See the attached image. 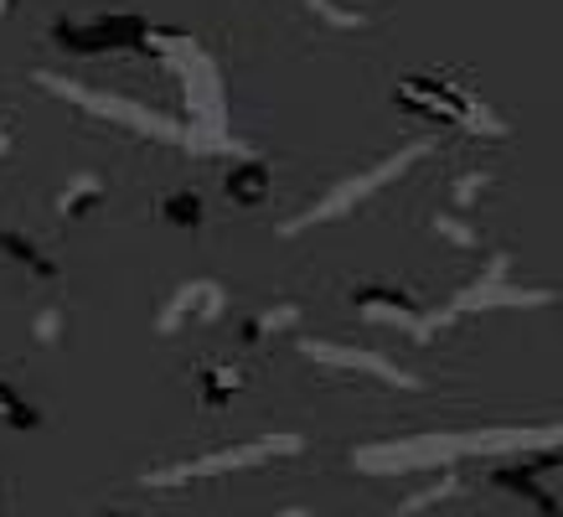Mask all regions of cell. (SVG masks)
<instances>
[{"label": "cell", "instance_id": "cell-1", "mask_svg": "<svg viewBox=\"0 0 563 517\" xmlns=\"http://www.w3.org/2000/svg\"><path fill=\"white\" fill-rule=\"evenodd\" d=\"M522 450H563V419L553 425H492V430H440L409 435V440H377L352 455L367 476H404V471H429V465H461L471 455H522Z\"/></svg>", "mask_w": 563, "mask_h": 517}, {"label": "cell", "instance_id": "cell-2", "mask_svg": "<svg viewBox=\"0 0 563 517\" xmlns=\"http://www.w3.org/2000/svg\"><path fill=\"white\" fill-rule=\"evenodd\" d=\"M306 440L300 435H258V440H239V446L207 450V455H191V461H166L151 465L140 486H191V482H212V476H233V471H258L269 461H290L300 455Z\"/></svg>", "mask_w": 563, "mask_h": 517}, {"label": "cell", "instance_id": "cell-3", "mask_svg": "<svg viewBox=\"0 0 563 517\" xmlns=\"http://www.w3.org/2000/svg\"><path fill=\"white\" fill-rule=\"evenodd\" d=\"M52 42L78 57H99V52H145L155 47V26L145 11H93V16H57L52 21Z\"/></svg>", "mask_w": 563, "mask_h": 517}, {"label": "cell", "instance_id": "cell-4", "mask_svg": "<svg viewBox=\"0 0 563 517\" xmlns=\"http://www.w3.org/2000/svg\"><path fill=\"white\" fill-rule=\"evenodd\" d=\"M553 300H559V290H532V285L512 279L507 275V254H496L486 275H476L465 290L450 295L444 316L450 321H471V316H492V310H543Z\"/></svg>", "mask_w": 563, "mask_h": 517}, {"label": "cell", "instance_id": "cell-5", "mask_svg": "<svg viewBox=\"0 0 563 517\" xmlns=\"http://www.w3.org/2000/svg\"><path fill=\"white\" fill-rule=\"evenodd\" d=\"M352 310H357L367 327H393V331H404V337H413V342H429L440 327H450L444 310H429L419 295L398 290V285H383V279L357 285L352 290Z\"/></svg>", "mask_w": 563, "mask_h": 517}, {"label": "cell", "instance_id": "cell-6", "mask_svg": "<svg viewBox=\"0 0 563 517\" xmlns=\"http://www.w3.org/2000/svg\"><path fill=\"white\" fill-rule=\"evenodd\" d=\"M429 145H409V151L404 155H393V161H383V166H367V172H357V176H346L342 187H331L321 197V202L316 207H306V212H300V218H290V223L279 228V233H300V228H316V223H331V218H342V212H352V207H362L367 202V197H373V191H383L388 187V182H398V176L409 172L413 161H419V155H424Z\"/></svg>", "mask_w": 563, "mask_h": 517}, {"label": "cell", "instance_id": "cell-7", "mask_svg": "<svg viewBox=\"0 0 563 517\" xmlns=\"http://www.w3.org/2000/svg\"><path fill=\"white\" fill-rule=\"evenodd\" d=\"M563 461V450H522V455H501L492 465V486L507 497L528 502L538 517H563L559 492L548 486V471Z\"/></svg>", "mask_w": 563, "mask_h": 517}, {"label": "cell", "instance_id": "cell-8", "mask_svg": "<svg viewBox=\"0 0 563 517\" xmlns=\"http://www.w3.org/2000/svg\"><path fill=\"white\" fill-rule=\"evenodd\" d=\"M300 358L316 362V367H336V373H362V378L388 383V388H404V394L424 388V378H419V373L398 367V362L383 358V352H367V346L331 342V337H300Z\"/></svg>", "mask_w": 563, "mask_h": 517}, {"label": "cell", "instance_id": "cell-9", "mask_svg": "<svg viewBox=\"0 0 563 517\" xmlns=\"http://www.w3.org/2000/svg\"><path fill=\"white\" fill-rule=\"evenodd\" d=\"M222 316H228V290L218 279H187V285H176L166 295V306L155 316V331L172 337L181 327H207V321H222Z\"/></svg>", "mask_w": 563, "mask_h": 517}, {"label": "cell", "instance_id": "cell-10", "mask_svg": "<svg viewBox=\"0 0 563 517\" xmlns=\"http://www.w3.org/2000/svg\"><path fill=\"white\" fill-rule=\"evenodd\" d=\"M269 191H274V172H269V161L254 151H243L228 172H222V197L233 207H258V202H269Z\"/></svg>", "mask_w": 563, "mask_h": 517}, {"label": "cell", "instance_id": "cell-11", "mask_svg": "<svg viewBox=\"0 0 563 517\" xmlns=\"http://www.w3.org/2000/svg\"><path fill=\"white\" fill-rule=\"evenodd\" d=\"M109 207V182L99 172H73L63 187H57V218L63 223H88Z\"/></svg>", "mask_w": 563, "mask_h": 517}, {"label": "cell", "instance_id": "cell-12", "mask_svg": "<svg viewBox=\"0 0 563 517\" xmlns=\"http://www.w3.org/2000/svg\"><path fill=\"white\" fill-rule=\"evenodd\" d=\"M0 254L11 258V264H16V270H21L26 279H57V275H63V270H57V258H52L36 239L16 233L11 223H0Z\"/></svg>", "mask_w": 563, "mask_h": 517}, {"label": "cell", "instance_id": "cell-13", "mask_svg": "<svg viewBox=\"0 0 563 517\" xmlns=\"http://www.w3.org/2000/svg\"><path fill=\"white\" fill-rule=\"evenodd\" d=\"M155 218H161L166 228H176V233H202L207 228V197L197 187H176L155 202Z\"/></svg>", "mask_w": 563, "mask_h": 517}, {"label": "cell", "instance_id": "cell-14", "mask_svg": "<svg viewBox=\"0 0 563 517\" xmlns=\"http://www.w3.org/2000/svg\"><path fill=\"white\" fill-rule=\"evenodd\" d=\"M239 388H243V367H239V362H207L202 373H197V398H202V409L228 404Z\"/></svg>", "mask_w": 563, "mask_h": 517}, {"label": "cell", "instance_id": "cell-15", "mask_svg": "<svg viewBox=\"0 0 563 517\" xmlns=\"http://www.w3.org/2000/svg\"><path fill=\"white\" fill-rule=\"evenodd\" d=\"M492 187H496V172L486 161H476V166H465V172L450 182V207H455V212H471Z\"/></svg>", "mask_w": 563, "mask_h": 517}, {"label": "cell", "instance_id": "cell-16", "mask_svg": "<svg viewBox=\"0 0 563 517\" xmlns=\"http://www.w3.org/2000/svg\"><path fill=\"white\" fill-rule=\"evenodd\" d=\"M306 11L321 26H331V32H362V26H373V16H362L352 0H306Z\"/></svg>", "mask_w": 563, "mask_h": 517}, {"label": "cell", "instance_id": "cell-17", "mask_svg": "<svg viewBox=\"0 0 563 517\" xmlns=\"http://www.w3.org/2000/svg\"><path fill=\"white\" fill-rule=\"evenodd\" d=\"M461 476H455V471H444L440 482L434 486H424V492H409V497L398 502V517H419V513H429V507H440V502H455L461 497Z\"/></svg>", "mask_w": 563, "mask_h": 517}, {"label": "cell", "instance_id": "cell-18", "mask_svg": "<svg viewBox=\"0 0 563 517\" xmlns=\"http://www.w3.org/2000/svg\"><path fill=\"white\" fill-rule=\"evenodd\" d=\"M0 425H11V430H36V425H42V414H36L5 378H0Z\"/></svg>", "mask_w": 563, "mask_h": 517}, {"label": "cell", "instance_id": "cell-19", "mask_svg": "<svg viewBox=\"0 0 563 517\" xmlns=\"http://www.w3.org/2000/svg\"><path fill=\"white\" fill-rule=\"evenodd\" d=\"M434 233H444V243L450 249H476V228H471V212H455V207H444V212H434Z\"/></svg>", "mask_w": 563, "mask_h": 517}, {"label": "cell", "instance_id": "cell-20", "mask_svg": "<svg viewBox=\"0 0 563 517\" xmlns=\"http://www.w3.org/2000/svg\"><path fill=\"white\" fill-rule=\"evenodd\" d=\"M63 331H68V316H63L57 306H42V310L32 316V337H36L42 346H57V342H63Z\"/></svg>", "mask_w": 563, "mask_h": 517}, {"label": "cell", "instance_id": "cell-21", "mask_svg": "<svg viewBox=\"0 0 563 517\" xmlns=\"http://www.w3.org/2000/svg\"><path fill=\"white\" fill-rule=\"evenodd\" d=\"M300 316H306V310H300V300H279V306H264L258 310V321H264V331H295L300 327Z\"/></svg>", "mask_w": 563, "mask_h": 517}, {"label": "cell", "instance_id": "cell-22", "mask_svg": "<svg viewBox=\"0 0 563 517\" xmlns=\"http://www.w3.org/2000/svg\"><path fill=\"white\" fill-rule=\"evenodd\" d=\"M11 145H16V130H11V124L0 120V155H11Z\"/></svg>", "mask_w": 563, "mask_h": 517}, {"label": "cell", "instance_id": "cell-23", "mask_svg": "<svg viewBox=\"0 0 563 517\" xmlns=\"http://www.w3.org/2000/svg\"><path fill=\"white\" fill-rule=\"evenodd\" d=\"M269 517H321V513H310V507H279V513H269Z\"/></svg>", "mask_w": 563, "mask_h": 517}, {"label": "cell", "instance_id": "cell-24", "mask_svg": "<svg viewBox=\"0 0 563 517\" xmlns=\"http://www.w3.org/2000/svg\"><path fill=\"white\" fill-rule=\"evenodd\" d=\"M99 517H135V513H124V507H103Z\"/></svg>", "mask_w": 563, "mask_h": 517}, {"label": "cell", "instance_id": "cell-25", "mask_svg": "<svg viewBox=\"0 0 563 517\" xmlns=\"http://www.w3.org/2000/svg\"><path fill=\"white\" fill-rule=\"evenodd\" d=\"M21 0H0V16H11V11H16Z\"/></svg>", "mask_w": 563, "mask_h": 517}]
</instances>
